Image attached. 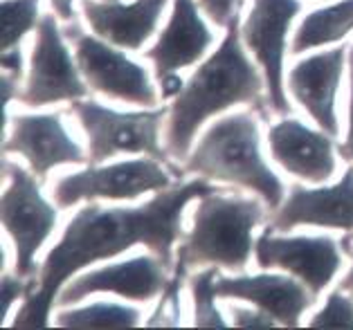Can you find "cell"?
Listing matches in <instances>:
<instances>
[{"mask_svg":"<svg viewBox=\"0 0 353 330\" xmlns=\"http://www.w3.org/2000/svg\"><path fill=\"white\" fill-rule=\"evenodd\" d=\"M214 43V34L198 12L196 0H174V10L160 32L156 45L144 52V56L153 63L156 79H165L192 68L201 61Z\"/></svg>","mask_w":353,"mask_h":330,"instance_id":"18","label":"cell"},{"mask_svg":"<svg viewBox=\"0 0 353 330\" xmlns=\"http://www.w3.org/2000/svg\"><path fill=\"white\" fill-rule=\"evenodd\" d=\"M270 158L308 185H324L335 176V142L324 130H313L295 117H283L268 130Z\"/></svg>","mask_w":353,"mask_h":330,"instance_id":"16","label":"cell"},{"mask_svg":"<svg viewBox=\"0 0 353 330\" xmlns=\"http://www.w3.org/2000/svg\"><path fill=\"white\" fill-rule=\"evenodd\" d=\"M142 312L133 306H122V303L97 301L90 306L59 310L54 324L61 328H81V330H110V328H135L140 326Z\"/></svg>","mask_w":353,"mask_h":330,"instance_id":"21","label":"cell"},{"mask_svg":"<svg viewBox=\"0 0 353 330\" xmlns=\"http://www.w3.org/2000/svg\"><path fill=\"white\" fill-rule=\"evenodd\" d=\"M185 171L252 191L272 212L286 200V187L263 158L254 110L234 112L214 121L185 160Z\"/></svg>","mask_w":353,"mask_h":330,"instance_id":"3","label":"cell"},{"mask_svg":"<svg viewBox=\"0 0 353 330\" xmlns=\"http://www.w3.org/2000/svg\"><path fill=\"white\" fill-rule=\"evenodd\" d=\"M299 12V0H254L248 19L241 25L245 50L252 52L263 70L268 106L281 117L290 115V101L283 88V56L290 25Z\"/></svg>","mask_w":353,"mask_h":330,"instance_id":"10","label":"cell"},{"mask_svg":"<svg viewBox=\"0 0 353 330\" xmlns=\"http://www.w3.org/2000/svg\"><path fill=\"white\" fill-rule=\"evenodd\" d=\"M342 247H344V251H347V254L351 256V267H349V272L342 276L340 288H342V290H347V292H353V245H351V236L342 240Z\"/></svg>","mask_w":353,"mask_h":330,"instance_id":"33","label":"cell"},{"mask_svg":"<svg viewBox=\"0 0 353 330\" xmlns=\"http://www.w3.org/2000/svg\"><path fill=\"white\" fill-rule=\"evenodd\" d=\"M216 265H208L205 270L192 274L189 279V290H192L194 303V326L198 328H228V321L216 306Z\"/></svg>","mask_w":353,"mask_h":330,"instance_id":"22","label":"cell"},{"mask_svg":"<svg viewBox=\"0 0 353 330\" xmlns=\"http://www.w3.org/2000/svg\"><path fill=\"white\" fill-rule=\"evenodd\" d=\"M3 173L7 187L0 200V220L14 243L16 274L23 279H34V274L39 272L37 254L52 236L59 212L43 198V182L34 173L10 160L3 162Z\"/></svg>","mask_w":353,"mask_h":330,"instance_id":"6","label":"cell"},{"mask_svg":"<svg viewBox=\"0 0 353 330\" xmlns=\"http://www.w3.org/2000/svg\"><path fill=\"white\" fill-rule=\"evenodd\" d=\"M50 5H52V10L59 16V21H63V23L77 21V16H74V0H50Z\"/></svg>","mask_w":353,"mask_h":330,"instance_id":"32","label":"cell"},{"mask_svg":"<svg viewBox=\"0 0 353 330\" xmlns=\"http://www.w3.org/2000/svg\"><path fill=\"white\" fill-rule=\"evenodd\" d=\"M160 94H162V99H176L180 92H183L185 88V81L180 79V74L174 72V74H167L165 79H160Z\"/></svg>","mask_w":353,"mask_h":330,"instance_id":"31","label":"cell"},{"mask_svg":"<svg viewBox=\"0 0 353 330\" xmlns=\"http://www.w3.org/2000/svg\"><path fill=\"white\" fill-rule=\"evenodd\" d=\"M171 187L169 167L156 158H137L113 164H90L83 171L59 178L52 200L59 209H70L83 200H137L151 191Z\"/></svg>","mask_w":353,"mask_h":330,"instance_id":"8","label":"cell"},{"mask_svg":"<svg viewBox=\"0 0 353 330\" xmlns=\"http://www.w3.org/2000/svg\"><path fill=\"white\" fill-rule=\"evenodd\" d=\"M63 34L65 39L74 41L77 65L90 90L122 103L156 108V83L140 63L124 54L122 48L99 39L97 34H85L79 21H74Z\"/></svg>","mask_w":353,"mask_h":330,"instance_id":"7","label":"cell"},{"mask_svg":"<svg viewBox=\"0 0 353 330\" xmlns=\"http://www.w3.org/2000/svg\"><path fill=\"white\" fill-rule=\"evenodd\" d=\"M216 294L221 299H239L248 301L252 306L277 321L279 326L297 328L301 324L304 312L313 306L317 297L292 274H236L216 279Z\"/></svg>","mask_w":353,"mask_h":330,"instance_id":"17","label":"cell"},{"mask_svg":"<svg viewBox=\"0 0 353 330\" xmlns=\"http://www.w3.org/2000/svg\"><path fill=\"white\" fill-rule=\"evenodd\" d=\"M41 0H3V50L19 48L32 30H37Z\"/></svg>","mask_w":353,"mask_h":330,"instance_id":"23","label":"cell"},{"mask_svg":"<svg viewBox=\"0 0 353 330\" xmlns=\"http://www.w3.org/2000/svg\"><path fill=\"white\" fill-rule=\"evenodd\" d=\"M299 225L340 229L353 236V162H349L344 176L331 187L308 189L297 182L290 185L286 200L272 216L270 227L274 231H290Z\"/></svg>","mask_w":353,"mask_h":330,"instance_id":"15","label":"cell"},{"mask_svg":"<svg viewBox=\"0 0 353 330\" xmlns=\"http://www.w3.org/2000/svg\"><path fill=\"white\" fill-rule=\"evenodd\" d=\"M349 72H351V99H349V128L344 144L340 146V155L347 162H353V43L349 45Z\"/></svg>","mask_w":353,"mask_h":330,"instance_id":"29","label":"cell"},{"mask_svg":"<svg viewBox=\"0 0 353 330\" xmlns=\"http://www.w3.org/2000/svg\"><path fill=\"white\" fill-rule=\"evenodd\" d=\"M72 112L88 137L90 164H104L115 155H151L169 167V151L160 146V128L169 108L119 112L92 99H77Z\"/></svg>","mask_w":353,"mask_h":330,"instance_id":"5","label":"cell"},{"mask_svg":"<svg viewBox=\"0 0 353 330\" xmlns=\"http://www.w3.org/2000/svg\"><path fill=\"white\" fill-rule=\"evenodd\" d=\"M198 3L219 28H228L232 21H236L243 7V0H198Z\"/></svg>","mask_w":353,"mask_h":330,"instance_id":"27","label":"cell"},{"mask_svg":"<svg viewBox=\"0 0 353 330\" xmlns=\"http://www.w3.org/2000/svg\"><path fill=\"white\" fill-rule=\"evenodd\" d=\"M263 223V207L254 198L212 194L198 198L192 229L183 236L176 265L187 270L216 265L243 272L254 251V229Z\"/></svg>","mask_w":353,"mask_h":330,"instance_id":"4","label":"cell"},{"mask_svg":"<svg viewBox=\"0 0 353 330\" xmlns=\"http://www.w3.org/2000/svg\"><path fill=\"white\" fill-rule=\"evenodd\" d=\"M187 267L176 265L174 279H169L167 288L162 290L158 299V308L153 310L151 319L146 326H180V317H183V301H180V288H183V276Z\"/></svg>","mask_w":353,"mask_h":330,"instance_id":"24","label":"cell"},{"mask_svg":"<svg viewBox=\"0 0 353 330\" xmlns=\"http://www.w3.org/2000/svg\"><path fill=\"white\" fill-rule=\"evenodd\" d=\"M349 63V48H333L317 52L292 65L288 74V90L301 108L315 119L324 133L333 140L340 137L338 92Z\"/></svg>","mask_w":353,"mask_h":330,"instance_id":"14","label":"cell"},{"mask_svg":"<svg viewBox=\"0 0 353 330\" xmlns=\"http://www.w3.org/2000/svg\"><path fill=\"white\" fill-rule=\"evenodd\" d=\"M214 185L198 176L176 187L156 191L140 207L85 205L77 212L59 243L48 251L41 265L37 288L23 301L14 328H46L57 306V297L72 276L99 260H110L137 245L153 251L169 270H174V247L183 234L185 207L212 194Z\"/></svg>","mask_w":353,"mask_h":330,"instance_id":"1","label":"cell"},{"mask_svg":"<svg viewBox=\"0 0 353 330\" xmlns=\"http://www.w3.org/2000/svg\"><path fill=\"white\" fill-rule=\"evenodd\" d=\"M169 283V267L153 254H137L115 265H104L97 270L74 276L68 281L57 297V308L74 306L90 294L110 292L131 301H153L160 297Z\"/></svg>","mask_w":353,"mask_h":330,"instance_id":"12","label":"cell"},{"mask_svg":"<svg viewBox=\"0 0 353 330\" xmlns=\"http://www.w3.org/2000/svg\"><path fill=\"white\" fill-rule=\"evenodd\" d=\"M3 299H0V324H5L16 301L28 299L32 290L37 288V279H23L19 274L3 272Z\"/></svg>","mask_w":353,"mask_h":330,"instance_id":"26","label":"cell"},{"mask_svg":"<svg viewBox=\"0 0 353 330\" xmlns=\"http://www.w3.org/2000/svg\"><path fill=\"white\" fill-rule=\"evenodd\" d=\"M340 245L331 236H277L268 225L254 240V258L261 270L288 272L320 297L342 267Z\"/></svg>","mask_w":353,"mask_h":330,"instance_id":"11","label":"cell"},{"mask_svg":"<svg viewBox=\"0 0 353 330\" xmlns=\"http://www.w3.org/2000/svg\"><path fill=\"white\" fill-rule=\"evenodd\" d=\"M85 79L77 59L65 45V34L59 28L57 14H43L37 25V41L32 48L30 72L19 101L28 108H41L59 101L88 99Z\"/></svg>","mask_w":353,"mask_h":330,"instance_id":"9","label":"cell"},{"mask_svg":"<svg viewBox=\"0 0 353 330\" xmlns=\"http://www.w3.org/2000/svg\"><path fill=\"white\" fill-rule=\"evenodd\" d=\"M225 30L221 45L196 68L169 108L167 151L178 162L189 158L194 137L205 121L232 106L250 103L259 117H268L265 76L245 54L241 21H232Z\"/></svg>","mask_w":353,"mask_h":330,"instance_id":"2","label":"cell"},{"mask_svg":"<svg viewBox=\"0 0 353 330\" xmlns=\"http://www.w3.org/2000/svg\"><path fill=\"white\" fill-rule=\"evenodd\" d=\"M230 315H232V326L239 328H256V330H265V328H274L277 321H274L268 312H263L261 308H241V306H230Z\"/></svg>","mask_w":353,"mask_h":330,"instance_id":"28","label":"cell"},{"mask_svg":"<svg viewBox=\"0 0 353 330\" xmlns=\"http://www.w3.org/2000/svg\"><path fill=\"white\" fill-rule=\"evenodd\" d=\"M3 72L12 76H23V52L21 48L3 50Z\"/></svg>","mask_w":353,"mask_h":330,"instance_id":"30","label":"cell"},{"mask_svg":"<svg viewBox=\"0 0 353 330\" xmlns=\"http://www.w3.org/2000/svg\"><path fill=\"white\" fill-rule=\"evenodd\" d=\"M353 32V0H340V3L313 10L295 30L290 43V54H304L308 50L340 43Z\"/></svg>","mask_w":353,"mask_h":330,"instance_id":"20","label":"cell"},{"mask_svg":"<svg viewBox=\"0 0 353 330\" xmlns=\"http://www.w3.org/2000/svg\"><path fill=\"white\" fill-rule=\"evenodd\" d=\"M5 155H21L41 182L61 164H90V158L65 130L61 112L10 117V135L3 144Z\"/></svg>","mask_w":353,"mask_h":330,"instance_id":"13","label":"cell"},{"mask_svg":"<svg viewBox=\"0 0 353 330\" xmlns=\"http://www.w3.org/2000/svg\"><path fill=\"white\" fill-rule=\"evenodd\" d=\"M169 0H79L85 23L92 34L113 45L137 52L156 34Z\"/></svg>","mask_w":353,"mask_h":330,"instance_id":"19","label":"cell"},{"mask_svg":"<svg viewBox=\"0 0 353 330\" xmlns=\"http://www.w3.org/2000/svg\"><path fill=\"white\" fill-rule=\"evenodd\" d=\"M313 328H353V297L347 290H333L320 312L308 321Z\"/></svg>","mask_w":353,"mask_h":330,"instance_id":"25","label":"cell"}]
</instances>
